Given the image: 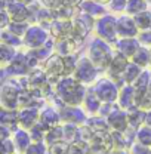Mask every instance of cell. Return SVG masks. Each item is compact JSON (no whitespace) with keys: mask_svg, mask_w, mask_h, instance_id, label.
Listing matches in <instances>:
<instances>
[{"mask_svg":"<svg viewBox=\"0 0 151 154\" xmlns=\"http://www.w3.org/2000/svg\"><path fill=\"white\" fill-rule=\"evenodd\" d=\"M86 85L79 82L74 76H62L54 83L55 99L59 104L67 105H82L88 92Z\"/></svg>","mask_w":151,"mask_h":154,"instance_id":"obj_1","label":"cell"},{"mask_svg":"<svg viewBox=\"0 0 151 154\" xmlns=\"http://www.w3.org/2000/svg\"><path fill=\"white\" fill-rule=\"evenodd\" d=\"M114 54H116L114 45L108 43L107 40H104L101 37H95L89 43L88 51H86V55L91 58V61L101 71H107V68L111 64Z\"/></svg>","mask_w":151,"mask_h":154,"instance_id":"obj_2","label":"cell"},{"mask_svg":"<svg viewBox=\"0 0 151 154\" xmlns=\"http://www.w3.org/2000/svg\"><path fill=\"white\" fill-rule=\"evenodd\" d=\"M22 88L19 86L17 79H9L3 82L0 88V107L2 108H11L18 110L19 108V98H21Z\"/></svg>","mask_w":151,"mask_h":154,"instance_id":"obj_3","label":"cell"},{"mask_svg":"<svg viewBox=\"0 0 151 154\" xmlns=\"http://www.w3.org/2000/svg\"><path fill=\"white\" fill-rule=\"evenodd\" d=\"M95 34L96 37H101L107 40L108 43L114 45L119 40V34H117V17L113 14H105L102 17L96 19L95 24Z\"/></svg>","mask_w":151,"mask_h":154,"instance_id":"obj_4","label":"cell"},{"mask_svg":"<svg viewBox=\"0 0 151 154\" xmlns=\"http://www.w3.org/2000/svg\"><path fill=\"white\" fill-rule=\"evenodd\" d=\"M99 73H101V70L91 61V58L88 55H83V57H79L77 67H76L73 76L79 82H82L83 85L92 86L95 82L99 79Z\"/></svg>","mask_w":151,"mask_h":154,"instance_id":"obj_5","label":"cell"},{"mask_svg":"<svg viewBox=\"0 0 151 154\" xmlns=\"http://www.w3.org/2000/svg\"><path fill=\"white\" fill-rule=\"evenodd\" d=\"M91 88L94 89V92L98 95V98L102 102H117L120 86L114 82L111 77L108 76L99 77Z\"/></svg>","mask_w":151,"mask_h":154,"instance_id":"obj_6","label":"cell"},{"mask_svg":"<svg viewBox=\"0 0 151 154\" xmlns=\"http://www.w3.org/2000/svg\"><path fill=\"white\" fill-rule=\"evenodd\" d=\"M51 38L49 30L45 28L40 24H31L27 30V33L24 34L22 42H24V48L27 49H37L40 46L46 45V42Z\"/></svg>","mask_w":151,"mask_h":154,"instance_id":"obj_7","label":"cell"},{"mask_svg":"<svg viewBox=\"0 0 151 154\" xmlns=\"http://www.w3.org/2000/svg\"><path fill=\"white\" fill-rule=\"evenodd\" d=\"M58 110H59L62 123H71V125H77V126L85 125L88 120V116H89L82 105H67V104L58 102Z\"/></svg>","mask_w":151,"mask_h":154,"instance_id":"obj_8","label":"cell"},{"mask_svg":"<svg viewBox=\"0 0 151 154\" xmlns=\"http://www.w3.org/2000/svg\"><path fill=\"white\" fill-rule=\"evenodd\" d=\"M42 68L45 70V73L48 74L51 83L54 85L58 79H61L62 76H65L64 55H61V54H58V52H54L51 57L42 64Z\"/></svg>","mask_w":151,"mask_h":154,"instance_id":"obj_9","label":"cell"},{"mask_svg":"<svg viewBox=\"0 0 151 154\" xmlns=\"http://www.w3.org/2000/svg\"><path fill=\"white\" fill-rule=\"evenodd\" d=\"M31 70L33 68L30 67V62H28V58H27V52H18L17 57L3 68V73H6L8 76L12 77V79H18V77L27 76Z\"/></svg>","mask_w":151,"mask_h":154,"instance_id":"obj_10","label":"cell"},{"mask_svg":"<svg viewBox=\"0 0 151 154\" xmlns=\"http://www.w3.org/2000/svg\"><path fill=\"white\" fill-rule=\"evenodd\" d=\"M95 24H96V18L79 9V14L73 18V34L76 37L85 40L89 36V33L95 30Z\"/></svg>","mask_w":151,"mask_h":154,"instance_id":"obj_11","label":"cell"},{"mask_svg":"<svg viewBox=\"0 0 151 154\" xmlns=\"http://www.w3.org/2000/svg\"><path fill=\"white\" fill-rule=\"evenodd\" d=\"M129 62H131V58H128L126 55H123L122 52H117V51H116L113 59H111V64H110V67H108L107 71H105L107 76L111 77L120 88H122L123 85H126V83L123 82L122 74L125 73V70H126V67L129 65Z\"/></svg>","mask_w":151,"mask_h":154,"instance_id":"obj_12","label":"cell"},{"mask_svg":"<svg viewBox=\"0 0 151 154\" xmlns=\"http://www.w3.org/2000/svg\"><path fill=\"white\" fill-rule=\"evenodd\" d=\"M91 151L96 154H107L113 150V135L111 131L105 132H96L89 141Z\"/></svg>","mask_w":151,"mask_h":154,"instance_id":"obj_13","label":"cell"},{"mask_svg":"<svg viewBox=\"0 0 151 154\" xmlns=\"http://www.w3.org/2000/svg\"><path fill=\"white\" fill-rule=\"evenodd\" d=\"M117 34L119 37H138L139 28L132 15L122 14L117 17Z\"/></svg>","mask_w":151,"mask_h":154,"instance_id":"obj_14","label":"cell"},{"mask_svg":"<svg viewBox=\"0 0 151 154\" xmlns=\"http://www.w3.org/2000/svg\"><path fill=\"white\" fill-rule=\"evenodd\" d=\"M83 38L76 37V36H70V37H64L55 40V52L61 54V55H71V54H77L83 45Z\"/></svg>","mask_w":151,"mask_h":154,"instance_id":"obj_15","label":"cell"},{"mask_svg":"<svg viewBox=\"0 0 151 154\" xmlns=\"http://www.w3.org/2000/svg\"><path fill=\"white\" fill-rule=\"evenodd\" d=\"M40 120V108L37 107H21L18 108V122L19 128L31 129Z\"/></svg>","mask_w":151,"mask_h":154,"instance_id":"obj_16","label":"cell"},{"mask_svg":"<svg viewBox=\"0 0 151 154\" xmlns=\"http://www.w3.org/2000/svg\"><path fill=\"white\" fill-rule=\"evenodd\" d=\"M48 30L54 40L74 36L73 34V19H55Z\"/></svg>","mask_w":151,"mask_h":154,"instance_id":"obj_17","label":"cell"},{"mask_svg":"<svg viewBox=\"0 0 151 154\" xmlns=\"http://www.w3.org/2000/svg\"><path fill=\"white\" fill-rule=\"evenodd\" d=\"M110 131L113 132H123L129 128V119H128V111L123 108H116L111 114L107 117Z\"/></svg>","mask_w":151,"mask_h":154,"instance_id":"obj_18","label":"cell"},{"mask_svg":"<svg viewBox=\"0 0 151 154\" xmlns=\"http://www.w3.org/2000/svg\"><path fill=\"white\" fill-rule=\"evenodd\" d=\"M141 42L138 37H119V40L114 43V49L117 52H122L128 58H132L135 52L139 49Z\"/></svg>","mask_w":151,"mask_h":154,"instance_id":"obj_19","label":"cell"},{"mask_svg":"<svg viewBox=\"0 0 151 154\" xmlns=\"http://www.w3.org/2000/svg\"><path fill=\"white\" fill-rule=\"evenodd\" d=\"M117 105L123 110H129L131 107L136 105V91L133 85H123L120 88Z\"/></svg>","mask_w":151,"mask_h":154,"instance_id":"obj_20","label":"cell"},{"mask_svg":"<svg viewBox=\"0 0 151 154\" xmlns=\"http://www.w3.org/2000/svg\"><path fill=\"white\" fill-rule=\"evenodd\" d=\"M42 125H45L46 128H52V126H57L61 125V116H59V110L58 107L54 105H43L40 108V120H39Z\"/></svg>","mask_w":151,"mask_h":154,"instance_id":"obj_21","label":"cell"},{"mask_svg":"<svg viewBox=\"0 0 151 154\" xmlns=\"http://www.w3.org/2000/svg\"><path fill=\"white\" fill-rule=\"evenodd\" d=\"M101 104H102V101L98 98V95L94 92V89L89 86V88H88V92H86V95H85L82 107L85 108V111H86L88 114L92 116V114H98V113H99Z\"/></svg>","mask_w":151,"mask_h":154,"instance_id":"obj_22","label":"cell"},{"mask_svg":"<svg viewBox=\"0 0 151 154\" xmlns=\"http://www.w3.org/2000/svg\"><path fill=\"white\" fill-rule=\"evenodd\" d=\"M79 9L82 12H85V14L92 15L96 19L107 14V5H102V3H99L96 0H83L82 5L79 6Z\"/></svg>","mask_w":151,"mask_h":154,"instance_id":"obj_23","label":"cell"},{"mask_svg":"<svg viewBox=\"0 0 151 154\" xmlns=\"http://www.w3.org/2000/svg\"><path fill=\"white\" fill-rule=\"evenodd\" d=\"M12 139H14V142H15L17 151H19V153H25L27 148H28V147L31 145V142H33V138H31L30 132H28L27 129H22V128H18V129L14 132Z\"/></svg>","mask_w":151,"mask_h":154,"instance_id":"obj_24","label":"cell"},{"mask_svg":"<svg viewBox=\"0 0 151 154\" xmlns=\"http://www.w3.org/2000/svg\"><path fill=\"white\" fill-rule=\"evenodd\" d=\"M0 125H5L11 128L14 132L19 128L18 122V110H11V108H0Z\"/></svg>","mask_w":151,"mask_h":154,"instance_id":"obj_25","label":"cell"},{"mask_svg":"<svg viewBox=\"0 0 151 154\" xmlns=\"http://www.w3.org/2000/svg\"><path fill=\"white\" fill-rule=\"evenodd\" d=\"M128 111V119H129V126L133 129H139L142 125H145V114L147 111L139 108L138 105H133L131 107Z\"/></svg>","mask_w":151,"mask_h":154,"instance_id":"obj_26","label":"cell"},{"mask_svg":"<svg viewBox=\"0 0 151 154\" xmlns=\"http://www.w3.org/2000/svg\"><path fill=\"white\" fill-rule=\"evenodd\" d=\"M131 61L135 62L136 65H139L141 68H150L151 64V54H150V48L141 45L139 49L135 52V55L131 58Z\"/></svg>","mask_w":151,"mask_h":154,"instance_id":"obj_27","label":"cell"},{"mask_svg":"<svg viewBox=\"0 0 151 154\" xmlns=\"http://www.w3.org/2000/svg\"><path fill=\"white\" fill-rule=\"evenodd\" d=\"M86 125L92 129V132H105V131H110V126H108V122H107V117L101 114H92L88 116V120H86Z\"/></svg>","mask_w":151,"mask_h":154,"instance_id":"obj_28","label":"cell"},{"mask_svg":"<svg viewBox=\"0 0 151 154\" xmlns=\"http://www.w3.org/2000/svg\"><path fill=\"white\" fill-rule=\"evenodd\" d=\"M59 141H64V126H62V123L57 125V126H52V128H48L46 136H45V142L48 145H52V144L59 142Z\"/></svg>","mask_w":151,"mask_h":154,"instance_id":"obj_29","label":"cell"},{"mask_svg":"<svg viewBox=\"0 0 151 154\" xmlns=\"http://www.w3.org/2000/svg\"><path fill=\"white\" fill-rule=\"evenodd\" d=\"M18 51L17 48L11 46V45H6V43H0V64H2V68H5L14 58L17 57Z\"/></svg>","mask_w":151,"mask_h":154,"instance_id":"obj_30","label":"cell"},{"mask_svg":"<svg viewBox=\"0 0 151 154\" xmlns=\"http://www.w3.org/2000/svg\"><path fill=\"white\" fill-rule=\"evenodd\" d=\"M142 70L144 68H141L139 65H136L135 62H129V65L126 67V70H125V73L122 74L123 77V82L126 83V85H133L135 83V80L139 77V74L142 73Z\"/></svg>","mask_w":151,"mask_h":154,"instance_id":"obj_31","label":"cell"},{"mask_svg":"<svg viewBox=\"0 0 151 154\" xmlns=\"http://www.w3.org/2000/svg\"><path fill=\"white\" fill-rule=\"evenodd\" d=\"M0 42H2V43H6V45H11V46H14V48H17V49L21 48V46H24L22 37L14 34V33L9 31L8 28L2 30V33H0Z\"/></svg>","mask_w":151,"mask_h":154,"instance_id":"obj_32","label":"cell"},{"mask_svg":"<svg viewBox=\"0 0 151 154\" xmlns=\"http://www.w3.org/2000/svg\"><path fill=\"white\" fill-rule=\"evenodd\" d=\"M148 9V2L147 0H128V6H126V12L125 14H129V15H138L144 11Z\"/></svg>","mask_w":151,"mask_h":154,"instance_id":"obj_33","label":"cell"},{"mask_svg":"<svg viewBox=\"0 0 151 154\" xmlns=\"http://www.w3.org/2000/svg\"><path fill=\"white\" fill-rule=\"evenodd\" d=\"M136 105L145 111L151 110V88L145 91H136Z\"/></svg>","mask_w":151,"mask_h":154,"instance_id":"obj_34","label":"cell"},{"mask_svg":"<svg viewBox=\"0 0 151 154\" xmlns=\"http://www.w3.org/2000/svg\"><path fill=\"white\" fill-rule=\"evenodd\" d=\"M62 126H64V141L71 144L80 139V126L71 125V123H62Z\"/></svg>","mask_w":151,"mask_h":154,"instance_id":"obj_35","label":"cell"},{"mask_svg":"<svg viewBox=\"0 0 151 154\" xmlns=\"http://www.w3.org/2000/svg\"><path fill=\"white\" fill-rule=\"evenodd\" d=\"M133 18H135V22H136L139 31L150 30L151 28V11L150 9H147V11H144V12L135 15Z\"/></svg>","mask_w":151,"mask_h":154,"instance_id":"obj_36","label":"cell"},{"mask_svg":"<svg viewBox=\"0 0 151 154\" xmlns=\"http://www.w3.org/2000/svg\"><path fill=\"white\" fill-rule=\"evenodd\" d=\"M136 142L151 147V126L142 125L139 129H136Z\"/></svg>","mask_w":151,"mask_h":154,"instance_id":"obj_37","label":"cell"},{"mask_svg":"<svg viewBox=\"0 0 151 154\" xmlns=\"http://www.w3.org/2000/svg\"><path fill=\"white\" fill-rule=\"evenodd\" d=\"M150 79H151V71L148 68H144L142 73L139 74V77L135 80L133 86L136 91H145L150 88Z\"/></svg>","mask_w":151,"mask_h":154,"instance_id":"obj_38","label":"cell"},{"mask_svg":"<svg viewBox=\"0 0 151 154\" xmlns=\"http://www.w3.org/2000/svg\"><path fill=\"white\" fill-rule=\"evenodd\" d=\"M30 25H31V24H30V22H25V21H11L8 30L12 31L14 34L19 36V37H24V34L27 33V30H28Z\"/></svg>","mask_w":151,"mask_h":154,"instance_id":"obj_39","label":"cell"},{"mask_svg":"<svg viewBox=\"0 0 151 154\" xmlns=\"http://www.w3.org/2000/svg\"><path fill=\"white\" fill-rule=\"evenodd\" d=\"M89 153H91V147H89L88 141L77 139V141L70 144V154H89Z\"/></svg>","mask_w":151,"mask_h":154,"instance_id":"obj_40","label":"cell"},{"mask_svg":"<svg viewBox=\"0 0 151 154\" xmlns=\"http://www.w3.org/2000/svg\"><path fill=\"white\" fill-rule=\"evenodd\" d=\"M48 153H49V145L45 141H33L31 145L25 151V154H48Z\"/></svg>","mask_w":151,"mask_h":154,"instance_id":"obj_41","label":"cell"},{"mask_svg":"<svg viewBox=\"0 0 151 154\" xmlns=\"http://www.w3.org/2000/svg\"><path fill=\"white\" fill-rule=\"evenodd\" d=\"M77 61H79V55L77 54H71V55H64V64H65V76H73L74 70L77 67Z\"/></svg>","mask_w":151,"mask_h":154,"instance_id":"obj_42","label":"cell"},{"mask_svg":"<svg viewBox=\"0 0 151 154\" xmlns=\"http://www.w3.org/2000/svg\"><path fill=\"white\" fill-rule=\"evenodd\" d=\"M46 131H48V128H46L45 125H42L40 122L36 123L31 129H28V132H30V135H31L33 141H45Z\"/></svg>","mask_w":151,"mask_h":154,"instance_id":"obj_43","label":"cell"},{"mask_svg":"<svg viewBox=\"0 0 151 154\" xmlns=\"http://www.w3.org/2000/svg\"><path fill=\"white\" fill-rule=\"evenodd\" d=\"M49 154H70V142L59 141L49 145Z\"/></svg>","mask_w":151,"mask_h":154,"instance_id":"obj_44","label":"cell"},{"mask_svg":"<svg viewBox=\"0 0 151 154\" xmlns=\"http://www.w3.org/2000/svg\"><path fill=\"white\" fill-rule=\"evenodd\" d=\"M126 6H128V0H110V3L107 5V8L113 14H119V15L126 12Z\"/></svg>","mask_w":151,"mask_h":154,"instance_id":"obj_45","label":"cell"},{"mask_svg":"<svg viewBox=\"0 0 151 154\" xmlns=\"http://www.w3.org/2000/svg\"><path fill=\"white\" fill-rule=\"evenodd\" d=\"M2 154H15L17 153V147L12 138L9 139H2Z\"/></svg>","mask_w":151,"mask_h":154,"instance_id":"obj_46","label":"cell"},{"mask_svg":"<svg viewBox=\"0 0 151 154\" xmlns=\"http://www.w3.org/2000/svg\"><path fill=\"white\" fill-rule=\"evenodd\" d=\"M116 108H119L117 102H102V104H101V108H99V113H98V114L104 116V117H108V116L111 114Z\"/></svg>","mask_w":151,"mask_h":154,"instance_id":"obj_47","label":"cell"},{"mask_svg":"<svg viewBox=\"0 0 151 154\" xmlns=\"http://www.w3.org/2000/svg\"><path fill=\"white\" fill-rule=\"evenodd\" d=\"M150 148L147 145H142L139 142H135L132 147L129 148V154H150Z\"/></svg>","mask_w":151,"mask_h":154,"instance_id":"obj_48","label":"cell"},{"mask_svg":"<svg viewBox=\"0 0 151 154\" xmlns=\"http://www.w3.org/2000/svg\"><path fill=\"white\" fill-rule=\"evenodd\" d=\"M40 3H42L45 8L51 9V11H57V9H59L61 6L65 5L64 0H40Z\"/></svg>","mask_w":151,"mask_h":154,"instance_id":"obj_49","label":"cell"},{"mask_svg":"<svg viewBox=\"0 0 151 154\" xmlns=\"http://www.w3.org/2000/svg\"><path fill=\"white\" fill-rule=\"evenodd\" d=\"M11 21H12V18H11L8 9H0V30L8 28L9 24H11Z\"/></svg>","mask_w":151,"mask_h":154,"instance_id":"obj_50","label":"cell"},{"mask_svg":"<svg viewBox=\"0 0 151 154\" xmlns=\"http://www.w3.org/2000/svg\"><path fill=\"white\" fill-rule=\"evenodd\" d=\"M138 38H139L141 45H144V46H148V48H151V28H150V30H144V31H139V34H138Z\"/></svg>","mask_w":151,"mask_h":154,"instance_id":"obj_51","label":"cell"},{"mask_svg":"<svg viewBox=\"0 0 151 154\" xmlns=\"http://www.w3.org/2000/svg\"><path fill=\"white\" fill-rule=\"evenodd\" d=\"M12 135H14V131L11 128H8L5 125H0V138L2 139H9V138H12Z\"/></svg>","mask_w":151,"mask_h":154,"instance_id":"obj_52","label":"cell"},{"mask_svg":"<svg viewBox=\"0 0 151 154\" xmlns=\"http://www.w3.org/2000/svg\"><path fill=\"white\" fill-rule=\"evenodd\" d=\"M64 2H65V5H68V6L79 8V6L82 5V2H83V0H64Z\"/></svg>","mask_w":151,"mask_h":154,"instance_id":"obj_53","label":"cell"},{"mask_svg":"<svg viewBox=\"0 0 151 154\" xmlns=\"http://www.w3.org/2000/svg\"><path fill=\"white\" fill-rule=\"evenodd\" d=\"M107 154H129V151H126V150H116V148H113L110 153Z\"/></svg>","mask_w":151,"mask_h":154,"instance_id":"obj_54","label":"cell"},{"mask_svg":"<svg viewBox=\"0 0 151 154\" xmlns=\"http://www.w3.org/2000/svg\"><path fill=\"white\" fill-rule=\"evenodd\" d=\"M145 125L151 126V110H148L147 114H145Z\"/></svg>","mask_w":151,"mask_h":154,"instance_id":"obj_55","label":"cell"},{"mask_svg":"<svg viewBox=\"0 0 151 154\" xmlns=\"http://www.w3.org/2000/svg\"><path fill=\"white\" fill-rule=\"evenodd\" d=\"M19 3H24V5H27V6H31V5H34L37 0H17Z\"/></svg>","mask_w":151,"mask_h":154,"instance_id":"obj_56","label":"cell"},{"mask_svg":"<svg viewBox=\"0 0 151 154\" xmlns=\"http://www.w3.org/2000/svg\"><path fill=\"white\" fill-rule=\"evenodd\" d=\"M96 2H99V3H102V5H108V3H110V0H96Z\"/></svg>","mask_w":151,"mask_h":154,"instance_id":"obj_57","label":"cell"},{"mask_svg":"<svg viewBox=\"0 0 151 154\" xmlns=\"http://www.w3.org/2000/svg\"><path fill=\"white\" fill-rule=\"evenodd\" d=\"M15 154H25V153H19V151H17V153H15Z\"/></svg>","mask_w":151,"mask_h":154,"instance_id":"obj_58","label":"cell"},{"mask_svg":"<svg viewBox=\"0 0 151 154\" xmlns=\"http://www.w3.org/2000/svg\"><path fill=\"white\" fill-rule=\"evenodd\" d=\"M150 54H151V48H150ZM150 68H151V64H150Z\"/></svg>","mask_w":151,"mask_h":154,"instance_id":"obj_59","label":"cell"},{"mask_svg":"<svg viewBox=\"0 0 151 154\" xmlns=\"http://www.w3.org/2000/svg\"><path fill=\"white\" fill-rule=\"evenodd\" d=\"M89 154H96V153H92V151H91V153H89Z\"/></svg>","mask_w":151,"mask_h":154,"instance_id":"obj_60","label":"cell"},{"mask_svg":"<svg viewBox=\"0 0 151 154\" xmlns=\"http://www.w3.org/2000/svg\"><path fill=\"white\" fill-rule=\"evenodd\" d=\"M150 88H151V79H150Z\"/></svg>","mask_w":151,"mask_h":154,"instance_id":"obj_61","label":"cell"},{"mask_svg":"<svg viewBox=\"0 0 151 154\" xmlns=\"http://www.w3.org/2000/svg\"><path fill=\"white\" fill-rule=\"evenodd\" d=\"M150 154H151V148H150Z\"/></svg>","mask_w":151,"mask_h":154,"instance_id":"obj_62","label":"cell"}]
</instances>
